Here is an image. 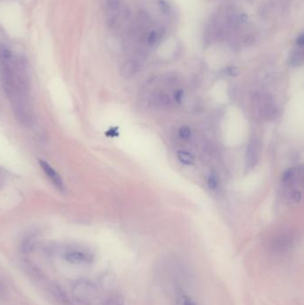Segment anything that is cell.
I'll list each match as a JSON object with an SVG mask.
<instances>
[{
    "label": "cell",
    "instance_id": "18",
    "mask_svg": "<svg viewBox=\"0 0 304 305\" xmlns=\"http://www.w3.org/2000/svg\"><path fill=\"white\" fill-rule=\"evenodd\" d=\"M0 289H1V286H0Z\"/></svg>",
    "mask_w": 304,
    "mask_h": 305
},
{
    "label": "cell",
    "instance_id": "13",
    "mask_svg": "<svg viewBox=\"0 0 304 305\" xmlns=\"http://www.w3.org/2000/svg\"><path fill=\"white\" fill-rule=\"evenodd\" d=\"M208 186L211 189H216L219 186V181L218 178L215 175H211L208 179Z\"/></svg>",
    "mask_w": 304,
    "mask_h": 305
},
{
    "label": "cell",
    "instance_id": "10",
    "mask_svg": "<svg viewBox=\"0 0 304 305\" xmlns=\"http://www.w3.org/2000/svg\"><path fill=\"white\" fill-rule=\"evenodd\" d=\"M178 305H196L195 302L191 299L190 297L183 294L180 293L178 296Z\"/></svg>",
    "mask_w": 304,
    "mask_h": 305
},
{
    "label": "cell",
    "instance_id": "14",
    "mask_svg": "<svg viewBox=\"0 0 304 305\" xmlns=\"http://www.w3.org/2000/svg\"><path fill=\"white\" fill-rule=\"evenodd\" d=\"M159 5H160V8H161V10H162L164 14H168V13L170 12V6H169V5L167 4L165 1L161 0V1L159 2Z\"/></svg>",
    "mask_w": 304,
    "mask_h": 305
},
{
    "label": "cell",
    "instance_id": "16",
    "mask_svg": "<svg viewBox=\"0 0 304 305\" xmlns=\"http://www.w3.org/2000/svg\"><path fill=\"white\" fill-rule=\"evenodd\" d=\"M182 97H183V92L181 91H177L176 93H175V99L178 102H181Z\"/></svg>",
    "mask_w": 304,
    "mask_h": 305
},
{
    "label": "cell",
    "instance_id": "11",
    "mask_svg": "<svg viewBox=\"0 0 304 305\" xmlns=\"http://www.w3.org/2000/svg\"><path fill=\"white\" fill-rule=\"evenodd\" d=\"M302 198H303V195H302V193H301L299 190H297V189H294V190L291 191L290 193H289V199H290L293 203H295V204L300 203V202L302 201Z\"/></svg>",
    "mask_w": 304,
    "mask_h": 305
},
{
    "label": "cell",
    "instance_id": "2",
    "mask_svg": "<svg viewBox=\"0 0 304 305\" xmlns=\"http://www.w3.org/2000/svg\"><path fill=\"white\" fill-rule=\"evenodd\" d=\"M64 258L71 263H89L93 261V254L83 249H70L66 251Z\"/></svg>",
    "mask_w": 304,
    "mask_h": 305
},
{
    "label": "cell",
    "instance_id": "5",
    "mask_svg": "<svg viewBox=\"0 0 304 305\" xmlns=\"http://www.w3.org/2000/svg\"><path fill=\"white\" fill-rule=\"evenodd\" d=\"M139 70V63L136 60H129L124 62L121 68V74L122 76L128 79L133 77Z\"/></svg>",
    "mask_w": 304,
    "mask_h": 305
},
{
    "label": "cell",
    "instance_id": "3",
    "mask_svg": "<svg viewBox=\"0 0 304 305\" xmlns=\"http://www.w3.org/2000/svg\"><path fill=\"white\" fill-rule=\"evenodd\" d=\"M39 164L43 172H45L46 176L48 177V180L52 182L53 185L56 186L58 190H64V184L62 182V178L56 172V170L44 160L39 161Z\"/></svg>",
    "mask_w": 304,
    "mask_h": 305
},
{
    "label": "cell",
    "instance_id": "15",
    "mask_svg": "<svg viewBox=\"0 0 304 305\" xmlns=\"http://www.w3.org/2000/svg\"><path fill=\"white\" fill-rule=\"evenodd\" d=\"M296 43H297V45H298V46H300V47H303V46H304V34H301L299 37L297 38V40H296Z\"/></svg>",
    "mask_w": 304,
    "mask_h": 305
},
{
    "label": "cell",
    "instance_id": "8",
    "mask_svg": "<svg viewBox=\"0 0 304 305\" xmlns=\"http://www.w3.org/2000/svg\"><path fill=\"white\" fill-rule=\"evenodd\" d=\"M178 158L181 162L185 165H192L195 162L194 156L191 154L190 152H185V151H179Z\"/></svg>",
    "mask_w": 304,
    "mask_h": 305
},
{
    "label": "cell",
    "instance_id": "4",
    "mask_svg": "<svg viewBox=\"0 0 304 305\" xmlns=\"http://www.w3.org/2000/svg\"><path fill=\"white\" fill-rule=\"evenodd\" d=\"M259 159V145L255 140L252 141L248 146L246 150V162L245 167L246 170H251L256 165Z\"/></svg>",
    "mask_w": 304,
    "mask_h": 305
},
{
    "label": "cell",
    "instance_id": "17",
    "mask_svg": "<svg viewBox=\"0 0 304 305\" xmlns=\"http://www.w3.org/2000/svg\"><path fill=\"white\" fill-rule=\"evenodd\" d=\"M3 181H4V174H3V172H2L1 169H0V186H1V184H2Z\"/></svg>",
    "mask_w": 304,
    "mask_h": 305
},
{
    "label": "cell",
    "instance_id": "7",
    "mask_svg": "<svg viewBox=\"0 0 304 305\" xmlns=\"http://www.w3.org/2000/svg\"><path fill=\"white\" fill-rule=\"evenodd\" d=\"M303 62H304L303 50L300 48L292 51L288 58V64L292 67H298L302 65Z\"/></svg>",
    "mask_w": 304,
    "mask_h": 305
},
{
    "label": "cell",
    "instance_id": "6",
    "mask_svg": "<svg viewBox=\"0 0 304 305\" xmlns=\"http://www.w3.org/2000/svg\"><path fill=\"white\" fill-rule=\"evenodd\" d=\"M302 176V169L300 167L291 168L283 174L282 181L288 186L295 184V182L299 181Z\"/></svg>",
    "mask_w": 304,
    "mask_h": 305
},
{
    "label": "cell",
    "instance_id": "12",
    "mask_svg": "<svg viewBox=\"0 0 304 305\" xmlns=\"http://www.w3.org/2000/svg\"><path fill=\"white\" fill-rule=\"evenodd\" d=\"M179 135H180V137L181 138L187 139V138H190L191 129L188 127H186V126H183L179 130Z\"/></svg>",
    "mask_w": 304,
    "mask_h": 305
},
{
    "label": "cell",
    "instance_id": "1",
    "mask_svg": "<svg viewBox=\"0 0 304 305\" xmlns=\"http://www.w3.org/2000/svg\"><path fill=\"white\" fill-rule=\"evenodd\" d=\"M4 86L15 118L23 125L29 126L32 124L33 105L30 94L28 79L24 71L17 67H6Z\"/></svg>",
    "mask_w": 304,
    "mask_h": 305
},
{
    "label": "cell",
    "instance_id": "9",
    "mask_svg": "<svg viewBox=\"0 0 304 305\" xmlns=\"http://www.w3.org/2000/svg\"><path fill=\"white\" fill-rule=\"evenodd\" d=\"M162 37V32L160 30H152L147 37V42L150 46H153L160 40Z\"/></svg>",
    "mask_w": 304,
    "mask_h": 305
}]
</instances>
